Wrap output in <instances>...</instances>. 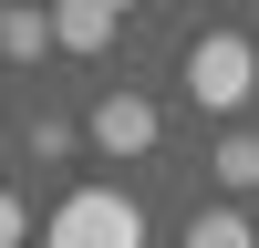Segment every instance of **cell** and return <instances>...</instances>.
Here are the masks:
<instances>
[{
  "mask_svg": "<svg viewBox=\"0 0 259 248\" xmlns=\"http://www.w3.org/2000/svg\"><path fill=\"white\" fill-rule=\"evenodd\" d=\"M41 248H145V207L124 186H73L41 227Z\"/></svg>",
  "mask_w": 259,
  "mask_h": 248,
  "instance_id": "6da1fadb",
  "label": "cell"
},
{
  "mask_svg": "<svg viewBox=\"0 0 259 248\" xmlns=\"http://www.w3.org/2000/svg\"><path fill=\"white\" fill-rule=\"evenodd\" d=\"M259 93V41L249 31H197L187 41V103L197 114H239Z\"/></svg>",
  "mask_w": 259,
  "mask_h": 248,
  "instance_id": "7a4b0ae2",
  "label": "cell"
},
{
  "mask_svg": "<svg viewBox=\"0 0 259 248\" xmlns=\"http://www.w3.org/2000/svg\"><path fill=\"white\" fill-rule=\"evenodd\" d=\"M83 135H94L114 165H124V155H156V103H145L135 83H114V93L94 103V124H83Z\"/></svg>",
  "mask_w": 259,
  "mask_h": 248,
  "instance_id": "3957f363",
  "label": "cell"
},
{
  "mask_svg": "<svg viewBox=\"0 0 259 248\" xmlns=\"http://www.w3.org/2000/svg\"><path fill=\"white\" fill-rule=\"evenodd\" d=\"M104 41H114L104 0H52V52H104Z\"/></svg>",
  "mask_w": 259,
  "mask_h": 248,
  "instance_id": "277c9868",
  "label": "cell"
},
{
  "mask_svg": "<svg viewBox=\"0 0 259 248\" xmlns=\"http://www.w3.org/2000/svg\"><path fill=\"white\" fill-rule=\"evenodd\" d=\"M41 52H52V11L11 0V11H0V62H41Z\"/></svg>",
  "mask_w": 259,
  "mask_h": 248,
  "instance_id": "5b68a950",
  "label": "cell"
},
{
  "mask_svg": "<svg viewBox=\"0 0 259 248\" xmlns=\"http://www.w3.org/2000/svg\"><path fill=\"white\" fill-rule=\"evenodd\" d=\"M187 248H259V238H249L239 207H197V217H187Z\"/></svg>",
  "mask_w": 259,
  "mask_h": 248,
  "instance_id": "8992f818",
  "label": "cell"
},
{
  "mask_svg": "<svg viewBox=\"0 0 259 248\" xmlns=\"http://www.w3.org/2000/svg\"><path fill=\"white\" fill-rule=\"evenodd\" d=\"M207 176H218V186H239V197H249V186H259V135H228L218 155H207Z\"/></svg>",
  "mask_w": 259,
  "mask_h": 248,
  "instance_id": "52a82bcc",
  "label": "cell"
},
{
  "mask_svg": "<svg viewBox=\"0 0 259 248\" xmlns=\"http://www.w3.org/2000/svg\"><path fill=\"white\" fill-rule=\"evenodd\" d=\"M62 155H73V124H62V114H31V165H62Z\"/></svg>",
  "mask_w": 259,
  "mask_h": 248,
  "instance_id": "ba28073f",
  "label": "cell"
},
{
  "mask_svg": "<svg viewBox=\"0 0 259 248\" xmlns=\"http://www.w3.org/2000/svg\"><path fill=\"white\" fill-rule=\"evenodd\" d=\"M0 248H21V197L0 186Z\"/></svg>",
  "mask_w": 259,
  "mask_h": 248,
  "instance_id": "9c48e42d",
  "label": "cell"
},
{
  "mask_svg": "<svg viewBox=\"0 0 259 248\" xmlns=\"http://www.w3.org/2000/svg\"><path fill=\"white\" fill-rule=\"evenodd\" d=\"M104 11H114V21H124V11H135V0H104Z\"/></svg>",
  "mask_w": 259,
  "mask_h": 248,
  "instance_id": "30bf717a",
  "label": "cell"
}]
</instances>
